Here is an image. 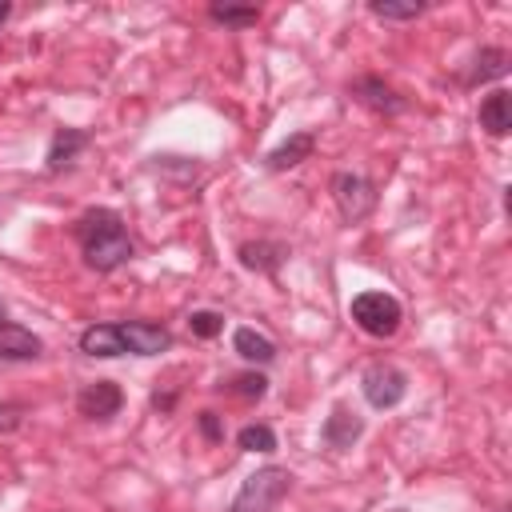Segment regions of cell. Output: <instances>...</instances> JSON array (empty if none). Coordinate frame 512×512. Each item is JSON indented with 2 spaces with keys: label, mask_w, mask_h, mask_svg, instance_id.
Returning a JSON list of instances; mask_svg holds the SVG:
<instances>
[{
  "label": "cell",
  "mask_w": 512,
  "mask_h": 512,
  "mask_svg": "<svg viewBox=\"0 0 512 512\" xmlns=\"http://www.w3.org/2000/svg\"><path fill=\"white\" fill-rule=\"evenodd\" d=\"M120 332V344L124 352H136V356H160L172 348V332L164 324H148V320H124L116 324Z\"/></svg>",
  "instance_id": "obj_6"
},
{
  "label": "cell",
  "mask_w": 512,
  "mask_h": 512,
  "mask_svg": "<svg viewBox=\"0 0 512 512\" xmlns=\"http://www.w3.org/2000/svg\"><path fill=\"white\" fill-rule=\"evenodd\" d=\"M76 408H80V416H88V420H112V416L124 408V392H120V384H112V380H92V384L80 388Z\"/></svg>",
  "instance_id": "obj_7"
},
{
  "label": "cell",
  "mask_w": 512,
  "mask_h": 512,
  "mask_svg": "<svg viewBox=\"0 0 512 512\" xmlns=\"http://www.w3.org/2000/svg\"><path fill=\"white\" fill-rule=\"evenodd\" d=\"M0 324H4V304H0Z\"/></svg>",
  "instance_id": "obj_26"
},
{
  "label": "cell",
  "mask_w": 512,
  "mask_h": 512,
  "mask_svg": "<svg viewBox=\"0 0 512 512\" xmlns=\"http://www.w3.org/2000/svg\"><path fill=\"white\" fill-rule=\"evenodd\" d=\"M364 432V420L356 412H348L344 404L332 408V416L324 420V444L328 448H352V440Z\"/></svg>",
  "instance_id": "obj_12"
},
{
  "label": "cell",
  "mask_w": 512,
  "mask_h": 512,
  "mask_svg": "<svg viewBox=\"0 0 512 512\" xmlns=\"http://www.w3.org/2000/svg\"><path fill=\"white\" fill-rule=\"evenodd\" d=\"M228 392H236V396H244V400H260V396L268 392V380H264L260 372H240V376L228 380Z\"/></svg>",
  "instance_id": "obj_22"
},
{
  "label": "cell",
  "mask_w": 512,
  "mask_h": 512,
  "mask_svg": "<svg viewBox=\"0 0 512 512\" xmlns=\"http://www.w3.org/2000/svg\"><path fill=\"white\" fill-rule=\"evenodd\" d=\"M188 328H192V336L212 340V336H220V332H224V316H220V312L200 308V312H192V316H188Z\"/></svg>",
  "instance_id": "obj_21"
},
{
  "label": "cell",
  "mask_w": 512,
  "mask_h": 512,
  "mask_svg": "<svg viewBox=\"0 0 512 512\" xmlns=\"http://www.w3.org/2000/svg\"><path fill=\"white\" fill-rule=\"evenodd\" d=\"M208 16L216 20V24H228V28H248V24H256L260 20V8H236V4H212L208 8Z\"/></svg>",
  "instance_id": "obj_20"
},
{
  "label": "cell",
  "mask_w": 512,
  "mask_h": 512,
  "mask_svg": "<svg viewBox=\"0 0 512 512\" xmlns=\"http://www.w3.org/2000/svg\"><path fill=\"white\" fill-rule=\"evenodd\" d=\"M8 16H12V4H8V0H0V24H4Z\"/></svg>",
  "instance_id": "obj_25"
},
{
  "label": "cell",
  "mask_w": 512,
  "mask_h": 512,
  "mask_svg": "<svg viewBox=\"0 0 512 512\" xmlns=\"http://www.w3.org/2000/svg\"><path fill=\"white\" fill-rule=\"evenodd\" d=\"M20 424H24V404L0 400V432H16Z\"/></svg>",
  "instance_id": "obj_23"
},
{
  "label": "cell",
  "mask_w": 512,
  "mask_h": 512,
  "mask_svg": "<svg viewBox=\"0 0 512 512\" xmlns=\"http://www.w3.org/2000/svg\"><path fill=\"white\" fill-rule=\"evenodd\" d=\"M312 148H316V136H312V132H296V136H288L280 148H272V152L264 156V164H268L272 172H284V168H296L300 160H308Z\"/></svg>",
  "instance_id": "obj_13"
},
{
  "label": "cell",
  "mask_w": 512,
  "mask_h": 512,
  "mask_svg": "<svg viewBox=\"0 0 512 512\" xmlns=\"http://www.w3.org/2000/svg\"><path fill=\"white\" fill-rule=\"evenodd\" d=\"M44 352L40 336L20 324H0V360H36Z\"/></svg>",
  "instance_id": "obj_10"
},
{
  "label": "cell",
  "mask_w": 512,
  "mask_h": 512,
  "mask_svg": "<svg viewBox=\"0 0 512 512\" xmlns=\"http://www.w3.org/2000/svg\"><path fill=\"white\" fill-rule=\"evenodd\" d=\"M360 392L372 408H396L408 392V376L392 364H372L364 376H360Z\"/></svg>",
  "instance_id": "obj_5"
},
{
  "label": "cell",
  "mask_w": 512,
  "mask_h": 512,
  "mask_svg": "<svg viewBox=\"0 0 512 512\" xmlns=\"http://www.w3.org/2000/svg\"><path fill=\"white\" fill-rule=\"evenodd\" d=\"M88 148V132L84 128H60L56 136H52V144H48V172H60V168H68L80 152Z\"/></svg>",
  "instance_id": "obj_11"
},
{
  "label": "cell",
  "mask_w": 512,
  "mask_h": 512,
  "mask_svg": "<svg viewBox=\"0 0 512 512\" xmlns=\"http://www.w3.org/2000/svg\"><path fill=\"white\" fill-rule=\"evenodd\" d=\"M232 348H236L248 364H272V360H276V344H272L264 332H256V328H236Z\"/></svg>",
  "instance_id": "obj_16"
},
{
  "label": "cell",
  "mask_w": 512,
  "mask_h": 512,
  "mask_svg": "<svg viewBox=\"0 0 512 512\" xmlns=\"http://www.w3.org/2000/svg\"><path fill=\"white\" fill-rule=\"evenodd\" d=\"M284 260H288V248L276 244V240H248V244H240V264L248 272H268L272 276Z\"/></svg>",
  "instance_id": "obj_9"
},
{
  "label": "cell",
  "mask_w": 512,
  "mask_h": 512,
  "mask_svg": "<svg viewBox=\"0 0 512 512\" xmlns=\"http://www.w3.org/2000/svg\"><path fill=\"white\" fill-rule=\"evenodd\" d=\"M352 96H360L368 108H376V112H400L404 108V100L380 80V76H360L356 84H352Z\"/></svg>",
  "instance_id": "obj_15"
},
{
  "label": "cell",
  "mask_w": 512,
  "mask_h": 512,
  "mask_svg": "<svg viewBox=\"0 0 512 512\" xmlns=\"http://www.w3.org/2000/svg\"><path fill=\"white\" fill-rule=\"evenodd\" d=\"M200 432H204V440H220V436H224L216 412H200Z\"/></svg>",
  "instance_id": "obj_24"
},
{
  "label": "cell",
  "mask_w": 512,
  "mask_h": 512,
  "mask_svg": "<svg viewBox=\"0 0 512 512\" xmlns=\"http://www.w3.org/2000/svg\"><path fill=\"white\" fill-rule=\"evenodd\" d=\"M368 12L380 20H416L424 12V4L420 0H372Z\"/></svg>",
  "instance_id": "obj_18"
},
{
  "label": "cell",
  "mask_w": 512,
  "mask_h": 512,
  "mask_svg": "<svg viewBox=\"0 0 512 512\" xmlns=\"http://www.w3.org/2000/svg\"><path fill=\"white\" fill-rule=\"evenodd\" d=\"M328 192H332V200H336L344 224H360V220L376 208V188H372V180L360 176V172H336V176L328 180Z\"/></svg>",
  "instance_id": "obj_4"
},
{
  "label": "cell",
  "mask_w": 512,
  "mask_h": 512,
  "mask_svg": "<svg viewBox=\"0 0 512 512\" xmlns=\"http://www.w3.org/2000/svg\"><path fill=\"white\" fill-rule=\"evenodd\" d=\"M288 484H292L288 468L268 464V468L252 472V476L240 484V492L232 496V508H228V512H272V508L284 500Z\"/></svg>",
  "instance_id": "obj_2"
},
{
  "label": "cell",
  "mask_w": 512,
  "mask_h": 512,
  "mask_svg": "<svg viewBox=\"0 0 512 512\" xmlns=\"http://www.w3.org/2000/svg\"><path fill=\"white\" fill-rule=\"evenodd\" d=\"M80 352H84V356H100V360L120 356L124 344H120L116 324H92V328H84V332H80Z\"/></svg>",
  "instance_id": "obj_14"
},
{
  "label": "cell",
  "mask_w": 512,
  "mask_h": 512,
  "mask_svg": "<svg viewBox=\"0 0 512 512\" xmlns=\"http://www.w3.org/2000/svg\"><path fill=\"white\" fill-rule=\"evenodd\" d=\"M72 236L80 240L84 264L92 272H116L120 264L132 260V240H128L124 216L116 208H88L72 224Z\"/></svg>",
  "instance_id": "obj_1"
},
{
  "label": "cell",
  "mask_w": 512,
  "mask_h": 512,
  "mask_svg": "<svg viewBox=\"0 0 512 512\" xmlns=\"http://www.w3.org/2000/svg\"><path fill=\"white\" fill-rule=\"evenodd\" d=\"M480 128L488 136H508V128H512V96H508V88H496V92H488L480 100Z\"/></svg>",
  "instance_id": "obj_8"
},
{
  "label": "cell",
  "mask_w": 512,
  "mask_h": 512,
  "mask_svg": "<svg viewBox=\"0 0 512 512\" xmlns=\"http://www.w3.org/2000/svg\"><path fill=\"white\" fill-rule=\"evenodd\" d=\"M504 72H508V52H504V48H480L468 84H488V80H496V76H504Z\"/></svg>",
  "instance_id": "obj_17"
},
{
  "label": "cell",
  "mask_w": 512,
  "mask_h": 512,
  "mask_svg": "<svg viewBox=\"0 0 512 512\" xmlns=\"http://www.w3.org/2000/svg\"><path fill=\"white\" fill-rule=\"evenodd\" d=\"M236 444H240L244 452H276V432H272L268 424H244V428L236 432Z\"/></svg>",
  "instance_id": "obj_19"
},
{
  "label": "cell",
  "mask_w": 512,
  "mask_h": 512,
  "mask_svg": "<svg viewBox=\"0 0 512 512\" xmlns=\"http://www.w3.org/2000/svg\"><path fill=\"white\" fill-rule=\"evenodd\" d=\"M348 312H352L356 328L368 332V336H376V340L392 336L400 328V320H404L400 300L388 296V292H360V296H352V308Z\"/></svg>",
  "instance_id": "obj_3"
}]
</instances>
